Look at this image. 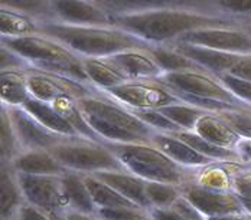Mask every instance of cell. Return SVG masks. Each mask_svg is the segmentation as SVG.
<instances>
[{"instance_id":"cell-12","label":"cell","mask_w":251,"mask_h":220,"mask_svg":"<svg viewBox=\"0 0 251 220\" xmlns=\"http://www.w3.org/2000/svg\"><path fill=\"white\" fill-rule=\"evenodd\" d=\"M182 196L186 197L206 218H217L226 215H247L238 196L234 192L211 190L195 183H186L182 187Z\"/></svg>"},{"instance_id":"cell-7","label":"cell","mask_w":251,"mask_h":220,"mask_svg":"<svg viewBox=\"0 0 251 220\" xmlns=\"http://www.w3.org/2000/svg\"><path fill=\"white\" fill-rule=\"evenodd\" d=\"M157 79L162 84H165L174 92L191 95V97L223 101V102H226V104L243 107V108L251 107V105L241 102L232 92H229L226 88V85L214 73L195 72V71L171 72L163 73Z\"/></svg>"},{"instance_id":"cell-23","label":"cell","mask_w":251,"mask_h":220,"mask_svg":"<svg viewBox=\"0 0 251 220\" xmlns=\"http://www.w3.org/2000/svg\"><path fill=\"white\" fill-rule=\"evenodd\" d=\"M25 203L18 174L9 164H1V220H13Z\"/></svg>"},{"instance_id":"cell-4","label":"cell","mask_w":251,"mask_h":220,"mask_svg":"<svg viewBox=\"0 0 251 220\" xmlns=\"http://www.w3.org/2000/svg\"><path fill=\"white\" fill-rule=\"evenodd\" d=\"M125 170L145 181L166 183L182 187L194 181L197 171L183 169L153 144H110Z\"/></svg>"},{"instance_id":"cell-47","label":"cell","mask_w":251,"mask_h":220,"mask_svg":"<svg viewBox=\"0 0 251 220\" xmlns=\"http://www.w3.org/2000/svg\"><path fill=\"white\" fill-rule=\"evenodd\" d=\"M241 21H243L244 24H250L251 26V18H246V19H241Z\"/></svg>"},{"instance_id":"cell-44","label":"cell","mask_w":251,"mask_h":220,"mask_svg":"<svg viewBox=\"0 0 251 220\" xmlns=\"http://www.w3.org/2000/svg\"><path fill=\"white\" fill-rule=\"evenodd\" d=\"M237 151L241 155L243 161L251 164V140H241L237 146Z\"/></svg>"},{"instance_id":"cell-18","label":"cell","mask_w":251,"mask_h":220,"mask_svg":"<svg viewBox=\"0 0 251 220\" xmlns=\"http://www.w3.org/2000/svg\"><path fill=\"white\" fill-rule=\"evenodd\" d=\"M18 174L33 176H64L68 170L50 154V151H25L21 153L10 164Z\"/></svg>"},{"instance_id":"cell-33","label":"cell","mask_w":251,"mask_h":220,"mask_svg":"<svg viewBox=\"0 0 251 220\" xmlns=\"http://www.w3.org/2000/svg\"><path fill=\"white\" fill-rule=\"evenodd\" d=\"M243 138L251 140V107L218 114Z\"/></svg>"},{"instance_id":"cell-36","label":"cell","mask_w":251,"mask_h":220,"mask_svg":"<svg viewBox=\"0 0 251 220\" xmlns=\"http://www.w3.org/2000/svg\"><path fill=\"white\" fill-rule=\"evenodd\" d=\"M218 79L226 85V88L232 92L235 97L238 98L241 102L251 105V82L250 81H246V79H241V78H237L231 73L224 72L218 73L217 75Z\"/></svg>"},{"instance_id":"cell-11","label":"cell","mask_w":251,"mask_h":220,"mask_svg":"<svg viewBox=\"0 0 251 220\" xmlns=\"http://www.w3.org/2000/svg\"><path fill=\"white\" fill-rule=\"evenodd\" d=\"M179 44H191L205 48L234 53V55H250L251 35L246 26L237 27H209L179 38ZM175 44V42H174Z\"/></svg>"},{"instance_id":"cell-37","label":"cell","mask_w":251,"mask_h":220,"mask_svg":"<svg viewBox=\"0 0 251 220\" xmlns=\"http://www.w3.org/2000/svg\"><path fill=\"white\" fill-rule=\"evenodd\" d=\"M214 7L217 12L228 16H234L238 19L251 18V0H224L215 3Z\"/></svg>"},{"instance_id":"cell-8","label":"cell","mask_w":251,"mask_h":220,"mask_svg":"<svg viewBox=\"0 0 251 220\" xmlns=\"http://www.w3.org/2000/svg\"><path fill=\"white\" fill-rule=\"evenodd\" d=\"M61 177L62 176L18 174V181L26 203L47 212L52 218L68 210Z\"/></svg>"},{"instance_id":"cell-25","label":"cell","mask_w":251,"mask_h":220,"mask_svg":"<svg viewBox=\"0 0 251 220\" xmlns=\"http://www.w3.org/2000/svg\"><path fill=\"white\" fill-rule=\"evenodd\" d=\"M1 104L7 107H24L30 99L25 71H1Z\"/></svg>"},{"instance_id":"cell-22","label":"cell","mask_w":251,"mask_h":220,"mask_svg":"<svg viewBox=\"0 0 251 220\" xmlns=\"http://www.w3.org/2000/svg\"><path fill=\"white\" fill-rule=\"evenodd\" d=\"M82 66L88 75L91 84L99 91H108L130 81L108 59L82 58Z\"/></svg>"},{"instance_id":"cell-42","label":"cell","mask_w":251,"mask_h":220,"mask_svg":"<svg viewBox=\"0 0 251 220\" xmlns=\"http://www.w3.org/2000/svg\"><path fill=\"white\" fill-rule=\"evenodd\" d=\"M149 213H151V220H191L171 207L169 209H151Z\"/></svg>"},{"instance_id":"cell-31","label":"cell","mask_w":251,"mask_h":220,"mask_svg":"<svg viewBox=\"0 0 251 220\" xmlns=\"http://www.w3.org/2000/svg\"><path fill=\"white\" fill-rule=\"evenodd\" d=\"M145 186L151 209H169L182 196V189L174 184L145 181Z\"/></svg>"},{"instance_id":"cell-1","label":"cell","mask_w":251,"mask_h":220,"mask_svg":"<svg viewBox=\"0 0 251 220\" xmlns=\"http://www.w3.org/2000/svg\"><path fill=\"white\" fill-rule=\"evenodd\" d=\"M113 24L139 39L156 45H171L179 38L209 27H237L243 21L217 10L194 7H137L113 13Z\"/></svg>"},{"instance_id":"cell-28","label":"cell","mask_w":251,"mask_h":220,"mask_svg":"<svg viewBox=\"0 0 251 220\" xmlns=\"http://www.w3.org/2000/svg\"><path fill=\"white\" fill-rule=\"evenodd\" d=\"M151 55L154 58V61L157 62V65L160 66L163 73L189 72V71L208 72L203 68H201L200 65H197L195 62H192L191 59H188L186 56L180 55L179 52H176L175 49L166 46V45L153 46L151 49Z\"/></svg>"},{"instance_id":"cell-29","label":"cell","mask_w":251,"mask_h":220,"mask_svg":"<svg viewBox=\"0 0 251 220\" xmlns=\"http://www.w3.org/2000/svg\"><path fill=\"white\" fill-rule=\"evenodd\" d=\"M85 184L90 190V195L94 200L97 209H116V207H139L125 196L116 192L108 184L97 180L93 176H84ZM142 209V207H140Z\"/></svg>"},{"instance_id":"cell-48","label":"cell","mask_w":251,"mask_h":220,"mask_svg":"<svg viewBox=\"0 0 251 220\" xmlns=\"http://www.w3.org/2000/svg\"><path fill=\"white\" fill-rule=\"evenodd\" d=\"M53 220H67L62 215H58V216H53Z\"/></svg>"},{"instance_id":"cell-14","label":"cell","mask_w":251,"mask_h":220,"mask_svg":"<svg viewBox=\"0 0 251 220\" xmlns=\"http://www.w3.org/2000/svg\"><path fill=\"white\" fill-rule=\"evenodd\" d=\"M105 59H108L130 81L157 79L163 75V71L151 55V50H128Z\"/></svg>"},{"instance_id":"cell-34","label":"cell","mask_w":251,"mask_h":220,"mask_svg":"<svg viewBox=\"0 0 251 220\" xmlns=\"http://www.w3.org/2000/svg\"><path fill=\"white\" fill-rule=\"evenodd\" d=\"M140 120L146 122L151 128H153L157 132H166V134H172V132H179L183 131L182 128H179L175 122H172L168 117H165L159 110H131Z\"/></svg>"},{"instance_id":"cell-17","label":"cell","mask_w":251,"mask_h":220,"mask_svg":"<svg viewBox=\"0 0 251 220\" xmlns=\"http://www.w3.org/2000/svg\"><path fill=\"white\" fill-rule=\"evenodd\" d=\"M97 180L108 184L126 198L137 204L145 210H151V201L146 195L145 180L127 173V171H100L93 174Z\"/></svg>"},{"instance_id":"cell-45","label":"cell","mask_w":251,"mask_h":220,"mask_svg":"<svg viewBox=\"0 0 251 220\" xmlns=\"http://www.w3.org/2000/svg\"><path fill=\"white\" fill-rule=\"evenodd\" d=\"M205 220H251L249 215H226V216H217V218H206Z\"/></svg>"},{"instance_id":"cell-24","label":"cell","mask_w":251,"mask_h":220,"mask_svg":"<svg viewBox=\"0 0 251 220\" xmlns=\"http://www.w3.org/2000/svg\"><path fill=\"white\" fill-rule=\"evenodd\" d=\"M172 134L180 141H183L185 144H188L191 148H194L195 151H198L200 154L214 160V161H220V163L243 161V158L237 150H229V148L215 146V144L209 143L208 140L202 138L201 135H198L195 131H179V132H172Z\"/></svg>"},{"instance_id":"cell-43","label":"cell","mask_w":251,"mask_h":220,"mask_svg":"<svg viewBox=\"0 0 251 220\" xmlns=\"http://www.w3.org/2000/svg\"><path fill=\"white\" fill-rule=\"evenodd\" d=\"M67 220H100L96 215H88V213H81L75 210H65L61 213Z\"/></svg>"},{"instance_id":"cell-2","label":"cell","mask_w":251,"mask_h":220,"mask_svg":"<svg viewBox=\"0 0 251 220\" xmlns=\"http://www.w3.org/2000/svg\"><path fill=\"white\" fill-rule=\"evenodd\" d=\"M39 35L56 41L82 58H111L128 50H151V44L139 39L119 26H73L44 22Z\"/></svg>"},{"instance_id":"cell-40","label":"cell","mask_w":251,"mask_h":220,"mask_svg":"<svg viewBox=\"0 0 251 220\" xmlns=\"http://www.w3.org/2000/svg\"><path fill=\"white\" fill-rule=\"evenodd\" d=\"M15 220H53V218L48 215L47 212L29 204V203H24L22 207L19 209L18 215Z\"/></svg>"},{"instance_id":"cell-38","label":"cell","mask_w":251,"mask_h":220,"mask_svg":"<svg viewBox=\"0 0 251 220\" xmlns=\"http://www.w3.org/2000/svg\"><path fill=\"white\" fill-rule=\"evenodd\" d=\"M0 62H1V71H25L30 68L27 61L4 46L0 48Z\"/></svg>"},{"instance_id":"cell-3","label":"cell","mask_w":251,"mask_h":220,"mask_svg":"<svg viewBox=\"0 0 251 220\" xmlns=\"http://www.w3.org/2000/svg\"><path fill=\"white\" fill-rule=\"evenodd\" d=\"M76 105L87 124L105 144H151L157 132L130 108L99 89L76 99Z\"/></svg>"},{"instance_id":"cell-10","label":"cell","mask_w":251,"mask_h":220,"mask_svg":"<svg viewBox=\"0 0 251 220\" xmlns=\"http://www.w3.org/2000/svg\"><path fill=\"white\" fill-rule=\"evenodd\" d=\"M1 46L10 49L19 56H22L25 61L29 62L30 68L41 64L81 59L64 45L44 35H30L21 38L1 36Z\"/></svg>"},{"instance_id":"cell-13","label":"cell","mask_w":251,"mask_h":220,"mask_svg":"<svg viewBox=\"0 0 251 220\" xmlns=\"http://www.w3.org/2000/svg\"><path fill=\"white\" fill-rule=\"evenodd\" d=\"M52 21L73 26H114L113 13L101 3L82 0L50 1Z\"/></svg>"},{"instance_id":"cell-26","label":"cell","mask_w":251,"mask_h":220,"mask_svg":"<svg viewBox=\"0 0 251 220\" xmlns=\"http://www.w3.org/2000/svg\"><path fill=\"white\" fill-rule=\"evenodd\" d=\"M39 24H41L39 21L25 13L7 7H1L0 10V29H1V36L4 38L39 35Z\"/></svg>"},{"instance_id":"cell-20","label":"cell","mask_w":251,"mask_h":220,"mask_svg":"<svg viewBox=\"0 0 251 220\" xmlns=\"http://www.w3.org/2000/svg\"><path fill=\"white\" fill-rule=\"evenodd\" d=\"M24 108L35 120H38L44 127L50 130L52 132H55L58 135H62L65 138L81 137L75 128L67 121L50 104L42 102V101L35 99V98H30L24 105Z\"/></svg>"},{"instance_id":"cell-15","label":"cell","mask_w":251,"mask_h":220,"mask_svg":"<svg viewBox=\"0 0 251 220\" xmlns=\"http://www.w3.org/2000/svg\"><path fill=\"white\" fill-rule=\"evenodd\" d=\"M166 46L174 48L176 52L186 56L188 59H191L192 62L200 65L205 71L214 73V75L228 72L241 56V55L220 52V50H214V49L198 46V45H191V44L175 42V44H171Z\"/></svg>"},{"instance_id":"cell-5","label":"cell","mask_w":251,"mask_h":220,"mask_svg":"<svg viewBox=\"0 0 251 220\" xmlns=\"http://www.w3.org/2000/svg\"><path fill=\"white\" fill-rule=\"evenodd\" d=\"M50 153L67 170L82 176H93L100 171H126L107 144L84 137L67 138Z\"/></svg>"},{"instance_id":"cell-6","label":"cell","mask_w":251,"mask_h":220,"mask_svg":"<svg viewBox=\"0 0 251 220\" xmlns=\"http://www.w3.org/2000/svg\"><path fill=\"white\" fill-rule=\"evenodd\" d=\"M100 92L130 110H160L163 107L182 102L159 79L128 81L120 87Z\"/></svg>"},{"instance_id":"cell-16","label":"cell","mask_w":251,"mask_h":220,"mask_svg":"<svg viewBox=\"0 0 251 220\" xmlns=\"http://www.w3.org/2000/svg\"><path fill=\"white\" fill-rule=\"evenodd\" d=\"M151 144L157 147L160 151H163L171 160H174L179 166L188 170L197 171L205 166L215 163L214 160L202 155L183 141H180L179 138H176L174 134L156 132L151 138Z\"/></svg>"},{"instance_id":"cell-49","label":"cell","mask_w":251,"mask_h":220,"mask_svg":"<svg viewBox=\"0 0 251 220\" xmlns=\"http://www.w3.org/2000/svg\"><path fill=\"white\" fill-rule=\"evenodd\" d=\"M244 26H246V29H247V30L250 32V35H251V26H250V24H244Z\"/></svg>"},{"instance_id":"cell-27","label":"cell","mask_w":251,"mask_h":220,"mask_svg":"<svg viewBox=\"0 0 251 220\" xmlns=\"http://www.w3.org/2000/svg\"><path fill=\"white\" fill-rule=\"evenodd\" d=\"M231 163H220L215 161L209 166H205L197 171L195 178L192 183L211 189V190H223V192H232V180L237 171H229L226 167Z\"/></svg>"},{"instance_id":"cell-19","label":"cell","mask_w":251,"mask_h":220,"mask_svg":"<svg viewBox=\"0 0 251 220\" xmlns=\"http://www.w3.org/2000/svg\"><path fill=\"white\" fill-rule=\"evenodd\" d=\"M195 132L215 146L237 150L243 140L218 114H206L198 121Z\"/></svg>"},{"instance_id":"cell-21","label":"cell","mask_w":251,"mask_h":220,"mask_svg":"<svg viewBox=\"0 0 251 220\" xmlns=\"http://www.w3.org/2000/svg\"><path fill=\"white\" fill-rule=\"evenodd\" d=\"M62 180V190L64 196L68 203L70 210H75L81 213H88V215H96L97 207L94 204V200L90 195V190L85 184L84 176L68 171L61 177Z\"/></svg>"},{"instance_id":"cell-35","label":"cell","mask_w":251,"mask_h":220,"mask_svg":"<svg viewBox=\"0 0 251 220\" xmlns=\"http://www.w3.org/2000/svg\"><path fill=\"white\" fill-rule=\"evenodd\" d=\"M96 216L100 220H151L149 210L140 207L97 209Z\"/></svg>"},{"instance_id":"cell-30","label":"cell","mask_w":251,"mask_h":220,"mask_svg":"<svg viewBox=\"0 0 251 220\" xmlns=\"http://www.w3.org/2000/svg\"><path fill=\"white\" fill-rule=\"evenodd\" d=\"M165 117H168L172 122H175L179 128H182L183 131H195V127L198 121L201 120L203 115L209 114L206 111H203L198 107L185 104V102H179L174 105H168L159 110Z\"/></svg>"},{"instance_id":"cell-41","label":"cell","mask_w":251,"mask_h":220,"mask_svg":"<svg viewBox=\"0 0 251 220\" xmlns=\"http://www.w3.org/2000/svg\"><path fill=\"white\" fill-rule=\"evenodd\" d=\"M228 73L251 82V53L250 55H241L240 59L237 61V64L228 71Z\"/></svg>"},{"instance_id":"cell-39","label":"cell","mask_w":251,"mask_h":220,"mask_svg":"<svg viewBox=\"0 0 251 220\" xmlns=\"http://www.w3.org/2000/svg\"><path fill=\"white\" fill-rule=\"evenodd\" d=\"M232 192L240 197L251 198V170H237L232 180Z\"/></svg>"},{"instance_id":"cell-9","label":"cell","mask_w":251,"mask_h":220,"mask_svg":"<svg viewBox=\"0 0 251 220\" xmlns=\"http://www.w3.org/2000/svg\"><path fill=\"white\" fill-rule=\"evenodd\" d=\"M1 107L6 110L12 128L15 131V137L18 140V146L21 148V153L25 151H50L53 147L61 144L64 140H67L62 135H58L52 132L47 127H44L38 120H35L24 107Z\"/></svg>"},{"instance_id":"cell-32","label":"cell","mask_w":251,"mask_h":220,"mask_svg":"<svg viewBox=\"0 0 251 220\" xmlns=\"http://www.w3.org/2000/svg\"><path fill=\"white\" fill-rule=\"evenodd\" d=\"M0 118H1V124H0V130H1V164H10L21 154V148L18 146V140L15 137V131L12 128L10 118H9V115L3 107H1Z\"/></svg>"},{"instance_id":"cell-46","label":"cell","mask_w":251,"mask_h":220,"mask_svg":"<svg viewBox=\"0 0 251 220\" xmlns=\"http://www.w3.org/2000/svg\"><path fill=\"white\" fill-rule=\"evenodd\" d=\"M238 198H240V201H241V204H243L246 213H247L249 216H251V198H249V197H240V196H238Z\"/></svg>"}]
</instances>
